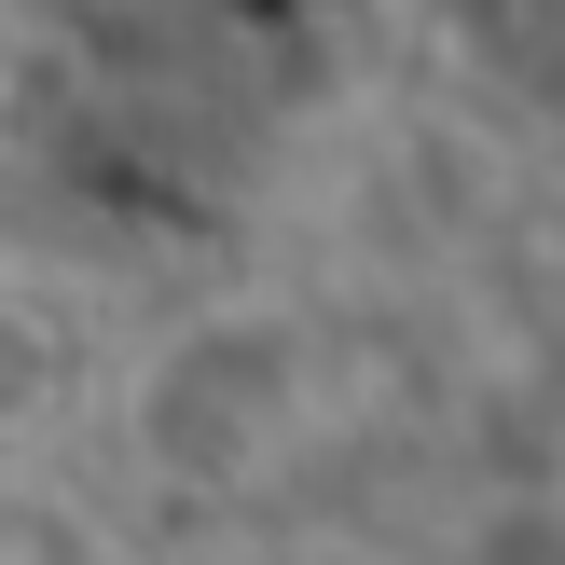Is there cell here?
<instances>
[{"label":"cell","mask_w":565,"mask_h":565,"mask_svg":"<svg viewBox=\"0 0 565 565\" xmlns=\"http://www.w3.org/2000/svg\"><path fill=\"white\" fill-rule=\"evenodd\" d=\"M70 401V331L42 303H0V428H42Z\"/></svg>","instance_id":"1"}]
</instances>
